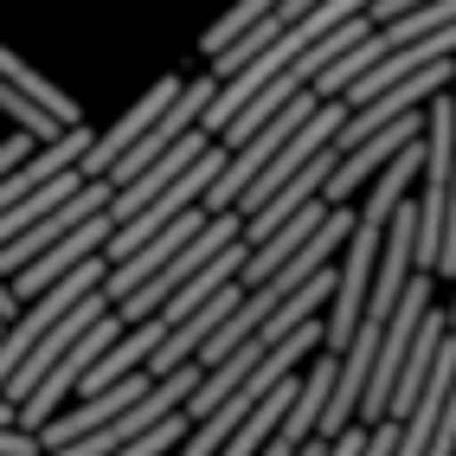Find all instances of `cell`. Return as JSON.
Listing matches in <instances>:
<instances>
[{"instance_id":"52a82bcc","label":"cell","mask_w":456,"mask_h":456,"mask_svg":"<svg viewBox=\"0 0 456 456\" xmlns=\"http://www.w3.org/2000/svg\"><path fill=\"white\" fill-rule=\"evenodd\" d=\"M26 148H33V135H26V129H13V142H0V174H7L13 161H26Z\"/></svg>"},{"instance_id":"7a4b0ae2","label":"cell","mask_w":456,"mask_h":456,"mask_svg":"<svg viewBox=\"0 0 456 456\" xmlns=\"http://www.w3.org/2000/svg\"><path fill=\"white\" fill-rule=\"evenodd\" d=\"M180 84H187L180 71H167L161 84H148V97H142V103L123 116V123H116V129H103V135H90L84 161H77V174H97V180H103V174H110V161L123 155V148H129V142H135V135H142V129H148V123H155V116L174 103V90H180Z\"/></svg>"},{"instance_id":"3957f363","label":"cell","mask_w":456,"mask_h":456,"mask_svg":"<svg viewBox=\"0 0 456 456\" xmlns=\"http://www.w3.org/2000/svg\"><path fill=\"white\" fill-rule=\"evenodd\" d=\"M187 405H174V411H161L155 424H148V431H135L129 444H123V456H161V450H174L180 437H187Z\"/></svg>"},{"instance_id":"ba28073f","label":"cell","mask_w":456,"mask_h":456,"mask_svg":"<svg viewBox=\"0 0 456 456\" xmlns=\"http://www.w3.org/2000/svg\"><path fill=\"white\" fill-rule=\"evenodd\" d=\"M13 302H20V296H13V283L0 277V322H13Z\"/></svg>"},{"instance_id":"277c9868","label":"cell","mask_w":456,"mask_h":456,"mask_svg":"<svg viewBox=\"0 0 456 456\" xmlns=\"http://www.w3.org/2000/svg\"><path fill=\"white\" fill-rule=\"evenodd\" d=\"M270 7H277V0H238V7H232V13H225L219 26H206V39H200V52L212 58V52H219V45H225L232 33H245V26H251L257 13H270Z\"/></svg>"},{"instance_id":"6da1fadb","label":"cell","mask_w":456,"mask_h":456,"mask_svg":"<svg viewBox=\"0 0 456 456\" xmlns=\"http://www.w3.org/2000/svg\"><path fill=\"white\" fill-rule=\"evenodd\" d=\"M103 238H110V212L97 206L90 219H77L65 238H52L45 251H33V257L13 270V277H7V283H13V296H39L45 283H58V277H65V270H77L84 257H97V251H103Z\"/></svg>"},{"instance_id":"5b68a950","label":"cell","mask_w":456,"mask_h":456,"mask_svg":"<svg viewBox=\"0 0 456 456\" xmlns=\"http://www.w3.org/2000/svg\"><path fill=\"white\" fill-rule=\"evenodd\" d=\"M431 450H456V373H450V392H444V411H437Z\"/></svg>"},{"instance_id":"8992f818","label":"cell","mask_w":456,"mask_h":456,"mask_svg":"<svg viewBox=\"0 0 456 456\" xmlns=\"http://www.w3.org/2000/svg\"><path fill=\"white\" fill-rule=\"evenodd\" d=\"M33 450H39V437L26 424H0V456H33Z\"/></svg>"},{"instance_id":"9c48e42d","label":"cell","mask_w":456,"mask_h":456,"mask_svg":"<svg viewBox=\"0 0 456 456\" xmlns=\"http://www.w3.org/2000/svg\"><path fill=\"white\" fill-rule=\"evenodd\" d=\"M0 328H7V322H0Z\"/></svg>"}]
</instances>
